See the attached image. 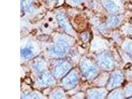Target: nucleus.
Returning a JSON list of instances; mask_svg holds the SVG:
<instances>
[{
	"label": "nucleus",
	"instance_id": "obj_14",
	"mask_svg": "<svg viewBox=\"0 0 132 99\" xmlns=\"http://www.w3.org/2000/svg\"><path fill=\"white\" fill-rule=\"evenodd\" d=\"M126 50L130 53H131L132 55V44H130L127 46Z\"/></svg>",
	"mask_w": 132,
	"mask_h": 99
},
{
	"label": "nucleus",
	"instance_id": "obj_2",
	"mask_svg": "<svg viewBox=\"0 0 132 99\" xmlns=\"http://www.w3.org/2000/svg\"><path fill=\"white\" fill-rule=\"evenodd\" d=\"M54 81L52 76L48 73H43L40 74L37 78V82L41 85H48Z\"/></svg>",
	"mask_w": 132,
	"mask_h": 99
},
{
	"label": "nucleus",
	"instance_id": "obj_3",
	"mask_svg": "<svg viewBox=\"0 0 132 99\" xmlns=\"http://www.w3.org/2000/svg\"><path fill=\"white\" fill-rule=\"evenodd\" d=\"M78 80V76L75 73L69 74L63 81L66 88H71L75 86Z\"/></svg>",
	"mask_w": 132,
	"mask_h": 99
},
{
	"label": "nucleus",
	"instance_id": "obj_5",
	"mask_svg": "<svg viewBox=\"0 0 132 99\" xmlns=\"http://www.w3.org/2000/svg\"><path fill=\"white\" fill-rule=\"evenodd\" d=\"M98 62L101 66L103 68H110L112 65L111 59L105 54H103L101 56L99 57Z\"/></svg>",
	"mask_w": 132,
	"mask_h": 99
},
{
	"label": "nucleus",
	"instance_id": "obj_13",
	"mask_svg": "<svg viewBox=\"0 0 132 99\" xmlns=\"http://www.w3.org/2000/svg\"><path fill=\"white\" fill-rule=\"evenodd\" d=\"M30 4V0H23L22 1V5L24 8H27Z\"/></svg>",
	"mask_w": 132,
	"mask_h": 99
},
{
	"label": "nucleus",
	"instance_id": "obj_10",
	"mask_svg": "<svg viewBox=\"0 0 132 99\" xmlns=\"http://www.w3.org/2000/svg\"><path fill=\"white\" fill-rule=\"evenodd\" d=\"M21 56L24 57H29L30 56H32L33 55L32 51L31 50L28 49L22 50L21 51Z\"/></svg>",
	"mask_w": 132,
	"mask_h": 99
},
{
	"label": "nucleus",
	"instance_id": "obj_12",
	"mask_svg": "<svg viewBox=\"0 0 132 99\" xmlns=\"http://www.w3.org/2000/svg\"><path fill=\"white\" fill-rule=\"evenodd\" d=\"M108 23L109 24L111 25H116L119 23V19L115 17L111 18L108 20Z\"/></svg>",
	"mask_w": 132,
	"mask_h": 99
},
{
	"label": "nucleus",
	"instance_id": "obj_15",
	"mask_svg": "<svg viewBox=\"0 0 132 99\" xmlns=\"http://www.w3.org/2000/svg\"><path fill=\"white\" fill-rule=\"evenodd\" d=\"M62 97H63V95L60 92L56 93L55 95L54 96L55 98H62Z\"/></svg>",
	"mask_w": 132,
	"mask_h": 99
},
{
	"label": "nucleus",
	"instance_id": "obj_16",
	"mask_svg": "<svg viewBox=\"0 0 132 99\" xmlns=\"http://www.w3.org/2000/svg\"><path fill=\"white\" fill-rule=\"evenodd\" d=\"M73 1H74V2H76V3H78L79 1H80V0H72Z\"/></svg>",
	"mask_w": 132,
	"mask_h": 99
},
{
	"label": "nucleus",
	"instance_id": "obj_7",
	"mask_svg": "<svg viewBox=\"0 0 132 99\" xmlns=\"http://www.w3.org/2000/svg\"><path fill=\"white\" fill-rule=\"evenodd\" d=\"M51 52L55 56H60L64 52V47L61 45H55L51 48Z\"/></svg>",
	"mask_w": 132,
	"mask_h": 99
},
{
	"label": "nucleus",
	"instance_id": "obj_4",
	"mask_svg": "<svg viewBox=\"0 0 132 99\" xmlns=\"http://www.w3.org/2000/svg\"><path fill=\"white\" fill-rule=\"evenodd\" d=\"M69 68V65L67 63H62L59 65H57L54 69V75L56 77H60L62 76L67 71Z\"/></svg>",
	"mask_w": 132,
	"mask_h": 99
},
{
	"label": "nucleus",
	"instance_id": "obj_11",
	"mask_svg": "<svg viewBox=\"0 0 132 99\" xmlns=\"http://www.w3.org/2000/svg\"><path fill=\"white\" fill-rule=\"evenodd\" d=\"M102 93L98 91H94L90 93V97L91 98H100L102 96Z\"/></svg>",
	"mask_w": 132,
	"mask_h": 99
},
{
	"label": "nucleus",
	"instance_id": "obj_6",
	"mask_svg": "<svg viewBox=\"0 0 132 99\" xmlns=\"http://www.w3.org/2000/svg\"><path fill=\"white\" fill-rule=\"evenodd\" d=\"M57 19L59 20V23L60 26L67 32H70L72 31V28L70 25L69 24L68 22L67 21L66 18L63 14H60L57 16Z\"/></svg>",
	"mask_w": 132,
	"mask_h": 99
},
{
	"label": "nucleus",
	"instance_id": "obj_8",
	"mask_svg": "<svg viewBox=\"0 0 132 99\" xmlns=\"http://www.w3.org/2000/svg\"><path fill=\"white\" fill-rule=\"evenodd\" d=\"M105 6L108 10L112 12L117 13L120 11V7L116 6L113 2H107Z\"/></svg>",
	"mask_w": 132,
	"mask_h": 99
},
{
	"label": "nucleus",
	"instance_id": "obj_1",
	"mask_svg": "<svg viewBox=\"0 0 132 99\" xmlns=\"http://www.w3.org/2000/svg\"><path fill=\"white\" fill-rule=\"evenodd\" d=\"M81 69L84 75L88 78H92L97 73V70L94 66L89 64L87 61L83 62Z\"/></svg>",
	"mask_w": 132,
	"mask_h": 99
},
{
	"label": "nucleus",
	"instance_id": "obj_9",
	"mask_svg": "<svg viewBox=\"0 0 132 99\" xmlns=\"http://www.w3.org/2000/svg\"><path fill=\"white\" fill-rule=\"evenodd\" d=\"M122 79V76L121 74H114L113 76L112 79V83L111 85L112 86H116L117 85L119 84L120 83Z\"/></svg>",
	"mask_w": 132,
	"mask_h": 99
}]
</instances>
